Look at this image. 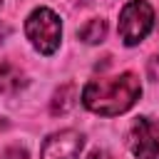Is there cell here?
Returning <instances> with one entry per match:
<instances>
[{
	"mask_svg": "<svg viewBox=\"0 0 159 159\" xmlns=\"http://www.w3.org/2000/svg\"><path fill=\"white\" fill-rule=\"evenodd\" d=\"M142 94V82L134 72H122L114 77H99L84 84L82 104L102 117H117L127 112Z\"/></svg>",
	"mask_w": 159,
	"mask_h": 159,
	"instance_id": "obj_1",
	"label": "cell"
},
{
	"mask_svg": "<svg viewBox=\"0 0 159 159\" xmlns=\"http://www.w3.org/2000/svg\"><path fill=\"white\" fill-rule=\"evenodd\" d=\"M25 35L40 55H52L62 40V22L50 7H37L25 20Z\"/></svg>",
	"mask_w": 159,
	"mask_h": 159,
	"instance_id": "obj_2",
	"label": "cell"
},
{
	"mask_svg": "<svg viewBox=\"0 0 159 159\" xmlns=\"http://www.w3.org/2000/svg\"><path fill=\"white\" fill-rule=\"evenodd\" d=\"M154 27V10L147 0H129L119 12V37L124 45H139Z\"/></svg>",
	"mask_w": 159,
	"mask_h": 159,
	"instance_id": "obj_3",
	"label": "cell"
},
{
	"mask_svg": "<svg viewBox=\"0 0 159 159\" xmlns=\"http://www.w3.org/2000/svg\"><path fill=\"white\" fill-rule=\"evenodd\" d=\"M127 142L137 159H159V119L137 117Z\"/></svg>",
	"mask_w": 159,
	"mask_h": 159,
	"instance_id": "obj_4",
	"label": "cell"
},
{
	"mask_svg": "<svg viewBox=\"0 0 159 159\" xmlns=\"http://www.w3.org/2000/svg\"><path fill=\"white\" fill-rule=\"evenodd\" d=\"M84 147V137L75 129L55 132L45 139L40 159H80V152Z\"/></svg>",
	"mask_w": 159,
	"mask_h": 159,
	"instance_id": "obj_5",
	"label": "cell"
},
{
	"mask_svg": "<svg viewBox=\"0 0 159 159\" xmlns=\"http://www.w3.org/2000/svg\"><path fill=\"white\" fill-rule=\"evenodd\" d=\"M27 87L25 72L12 62H0V92L2 94H17Z\"/></svg>",
	"mask_w": 159,
	"mask_h": 159,
	"instance_id": "obj_6",
	"label": "cell"
},
{
	"mask_svg": "<svg viewBox=\"0 0 159 159\" xmlns=\"http://www.w3.org/2000/svg\"><path fill=\"white\" fill-rule=\"evenodd\" d=\"M75 99H77V87H75L72 82L62 84V87L55 92V97H52V104H50L52 114H65V112H70V109L75 107Z\"/></svg>",
	"mask_w": 159,
	"mask_h": 159,
	"instance_id": "obj_7",
	"label": "cell"
},
{
	"mask_svg": "<svg viewBox=\"0 0 159 159\" xmlns=\"http://www.w3.org/2000/svg\"><path fill=\"white\" fill-rule=\"evenodd\" d=\"M80 37L87 42V45H97L107 37V22L102 17H92L82 30H80Z\"/></svg>",
	"mask_w": 159,
	"mask_h": 159,
	"instance_id": "obj_8",
	"label": "cell"
},
{
	"mask_svg": "<svg viewBox=\"0 0 159 159\" xmlns=\"http://www.w3.org/2000/svg\"><path fill=\"white\" fill-rule=\"evenodd\" d=\"M0 159H27V152L22 147H7Z\"/></svg>",
	"mask_w": 159,
	"mask_h": 159,
	"instance_id": "obj_9",
	"label": "cell"
},
{
	"mask_svg": "<svg viewBox=\"0 0 159 159\" xmlns=\"http://www.w3.org/2000/svg\"><path fill=\"white\" fill-rule=\"evenodd\" d=\"M147 75H149L152 80L159 82V55H154V57L149 60V65H147Z\"/></svg>",
	"mask_w": 159,
	"mask_h": 159,
	"instance_id": "obj_10",
	"label": "cell"
},
{
	"mask_svg": "<svg viewBox=\"0 0 159 159\" xmlns=\"http://www.w3.org/2000/svg\"><path fill=\"white\" fill-rule=\"evenodd\" d=\"M87 159H109V154H107L104 149H92V152L87 154Z\"/></svg>",
	"mask_w": 159,
	"mask_h": 159,
	"instance_id": "obj_11",
	"label": "cell"
},
{
	"mask_svg": "<svg viewBox=\"0 0 159 159\" xmlns=\"http://www.w3.org/2000/svg\"><path fill=\"white\" fill-rule=\"evenodd\" d=\"M7 32H10V27H7L5 22H0V42H2L5 37H7Z\"/></svg>",
	"mask_w": 159,
	"mask_h": 159,
	"instance_id": "obj_12",
	"label": "cell"
},
{
	"mask_svg": "<svg viewBox=\"0 0 159 159\" xmlns=\"http://www.w3.org/2000/svg\"><path fill=\"white\" fill-rule=\"evenodd\" d=\"M0 2H2V0H0Z\"/></svg>",
	"mask_w": 159,
	"mask_h": 159,
	"instance_id": "obj_13",
	"label": "cell"
}]
</instances>
